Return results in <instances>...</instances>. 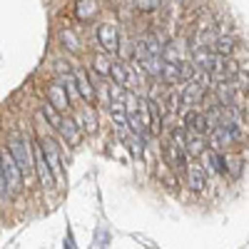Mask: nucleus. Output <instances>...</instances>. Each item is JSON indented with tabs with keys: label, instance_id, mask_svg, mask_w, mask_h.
Listing matches in <instances>:
<instances>
[{
	"label": "nucleus",
	"instance_id": "obj_19",
	"mask_svg": "<svg viewBox=\"0 0 249 249\" xmlns=\"http://www.w3.org/2000/svg\"><path fill=\"white\" fill-rule=\"evenodd\" d=\"M110 77H112V85L127 88V82H130V70H127V65H124V62H112Z\"/></svg>",
	"mask_w": 249,
	"mask_h": 249
},
{
	"label": "nucleus",
	"instance_id": "obj_2",
	"mask_svg": "<svg viewBox=\"0 0 249 249\" xmlns=\"http://www.w3.org/2000/svg\"><path fill=\"white\" fill-rule=\"evenodd\" d=\"M244 137L242 127H239V122L234 120H227L222 124H217V127H212L210 132V144H212V150H224V147H230V144H237L239 140Z\"/></svg>",
	"mask_w": 249,
	"mask_h": 249
},
{
	"label": "nucleus",
	"instance_id": "obj_3",
	"mask_svg": "<svg viewBox=\"0 0 249 249\" xmlns=\"http://www.w3.org/2000/svg\"><path fill=\"white\" fill-rule=\"evenodd\" d=\"M3 172H5V182H8V195L18 197L20 192H23L25 177H23V170L18 167V162L10 152H3Z\"/></svg>",
	"mask_w": 249,
	"mask_h": 249
},
{
	"label": "nucleus",
	"instance_id": "obj_24",
	"mask_svg": "<svg viewBox=\"0 0 249 249\" xmlns=\"http://www.w3.org/2000/svg\"><path fill=\"white\" fill-rule=\"evenodd\" d=\"M167 0H135V8L140 10V13H155V10H160Z\"/></svg>",
	"mask_w": 249,
	"mask_h": 249
},
{
	"label": "nucleus",
	"instance_id": "obj_5",
	"mask_svg": "<svg viewBox=\"0 0 249 249\" xmlns=\"http://www.w3.org/2000/svg\"><path fill=\"white\" fill-rule=\"evenodd\" d=\"M162 157H164V162H167L172 170H184L187 164H190L187 150H184V147H179V144H175L172 140L162 144Z\"/></svg>",
	"mask_w": 249,
	"mask_h": 249
},
{
	"label": "nucleus",
	"instance_id": "obj_10",
	"mask_svg": "<svg viewBox=\"0 0 249 249\" xmlns=\"http://www.w3.org/2000/svg\"><path fill=\"white\" fill-rule=\"evenodd\" d=\"M239 72H242V70H239V62H237V60L222 57V60L217 62V68H214L210 75H212V80H217V82H227V80H234Z\"/></svg>",
	"mask_w": 249,
	"mask_h": 249
},
{
	"label": "nucleus",
	"instance_id": "obj_14",
	"mask_svg": "<svg viewBox=\"0 0 249 249\" xmlns=\"http://www.w3.org/2000/svg\"><path fill=\"white\" fill-rule=\"evenodd\" d=\"M147 112H150V135L160 137L162 135V107L157 100L147 97Z\"/></svg>",
	"mask_w": 249,
	"mask_h": 249
},
{
	"label": "nucleus",
	"instance_id": "obj_11",
	"mask_svg": "<svg viewBox=\"0 0 249 249\" xmlns=\"http://www.w3.org/2000/svg\"><path fill=\"white\" fill-rule=\"evenodd\" d=\"M72 72H75V85H77V92H80V97L85 100L88 105H95V100H97V92H95V85L90 82L88 72L82 70V68H75Z\"/></svg>",
	"mask_w": 249,
	"mask_h": 249
},
{
	"label": "nucleus",
	"instance_id": "obj_17",
	"mask_svg": "<svg viewBox=\"0 0 249 249\" xmlns=\"http://www.w3.org/2000/svg\"><path fill=\"white\" fill-rule=\"evenodd\" d=\"M234 48H237V40L232 35H219L217 43L212 45V53H217L219 57H230L234 53Z\"/></svg>",
	"mask_w": 249,
	"mask_h": 249
},
{
	"label": "nucleus",
	"instance_id": "obj_22",
	"mask_svg": "<svg viewBox=\"0 0 249 249\" xmlns=\"http://www.w3.org/2000/svg\"><path fill=\"white\" fill-rule=\"evenodd\" d=\"M170 140H172L175 144H179V147L187 150V142H190V130H187L184 124H177V127L170 130Z\"/></svg>",
	"mask_w": 249,
	"mask_h": 249
},
{
	"label": "nucleus",
	"instance_id": "obj_6",
	"mask_svg": "<svg viewBox=\"0 0 249 249\" xmlns=\"http://www.w3.org/2000/svg\"><path fill=\"white\" fill-rule=\"evenodd\" d=\"M33 160H35V170H37V177H40V184L43 187H53L55 184V177H53V170L45 160V152L40 147V140L33 144Z\"/></svg>",
	"mask_w": 249,
	"mask_h": 249
},
{
	"label": "nucleus",
	"instance_id": "obj_18",
	"mask_svg": "<svg viewBox=\"0 0 249 249\" xmlns=\"http://www.w3.org/2000/svg\"><path fill=\"white\" fill-rule=\"evenodd\" d=\"M60 43H62V48H65L68 53H72V55H80V53H82V48H80V37H77L75 30H70V28L60 30Z\"/></svg>",
	"mask_w": 249,
	"mask_h": 249
},
{
	"label": "nucleus",
	"instance_id": "obj_23",
	"mask_svg": "<svg viewBox=\"0 0 249 249\" xmlns=\"http://www.w3.org/2000/svg\"><path fill=\"white\" fill-rule=\"evenodd\" d=\"M110 68H112V62H110L105 55H102V53H97V55L92 57V70H95L97 75H102V77L110 75Z\"/></svg>",
	"mask_w": 249,
	"mask_h": 249
},
{
	"label": "nucleus",
	"instance_id": "obj_13",
	"mask_svg": "<svg viewBox=\"0 0 249 249\" xmlns=\"http://www.w3.org/2000/svg\"><path fill=\"white\" fill-rule=\"evenodd\" d=\"M187 184L192 192H202L207 187V170L202 164H187Z\"/></svg>",
	"mask_w": 249,
	"mask_h": 249
},
{
	"label": "nucleus",
	"instance_id": "obj_26",
	"mask_svg": "<svg viewBox=\"0 0 249 249\" xmlns=\"http://www.w3.org/2000/svg\"><path fill=\"white\" fill-rule=\"evenodd\" d=\"M43 115L50 120V124L57 130V124H60V120H62V117H60V112H57V110L50 105V102H43Z\"/></svg>",
	"mask_w": 249,
	"mask_h": 249
},
{
	"label": "nucleus",
	"instance_id": "obj_9",
	"mask_svg": "<svg viewBox=\"0 0 249 249\" xmlns=\"http://www.w3.org/2000/svg\"><path fill=\"white\" fill-rule=\"evenodd\" d=\"M48 102L57 110V112H65L68 107H70V95H68V90H65V85H62L60 80H55L53 85L48 88Z\"/></svg>",
	"mask_w": 249,
	"mask_h": 249
},
{
	"label": "nucleus",
	"instance_id": "obj_15",
	"mask_svg": "<svg viewBox=\"0 0 249 249\" xmlns=\"http://www.w3.org/2000/svg\"><path fill=\"white\" fill-rule=\"evenodd\" d=\"M100 13V5L97 0H77L75 3V18L77 20H85V23H90V20H95Z\"/></svg>",
	"mask_w": 249,
	"mask_h": 249
},
{
	"label": "nucleus",
	"instance_id": "obj_16",
	"mask_svg": "<svg viewBox=\"0 0 249 249\" xmlns=\"http://www.w3.org/2000/svg\"><path fill=\"white\" fill-rule=\"evenodd\" d=\"M75 120H77V124H80L82 132H88V135L97 132V115H95V110H92L90 105L82 107V110L75 115Z\"/></svg>",
	"mask_w": 249,
	"mask_h": 249
},
{
	"label": "nucleus",
	"instance_id": "obj_12",
	"mask_svg": "<svg viewBox=\"0 0 249 249\" xmlns=\"http://www.w3.org/2000/svg\"><path fill=\"white\" fill-rule=\"evenodd\" d=\"M57 130H60L62 137H65L68 144H80V140H82V130H80V124H77L75 117H62L60 124H57Z\"/></svg>",
	"mask_w": 249,
	"mask_h": 249
},
{
	"label": "nucleus",
	"instance_id": "obj_21",
	"mask_svg": "<svg viewBox=\"0 0 249 249\" xmlns=\"http://www.w3.org/2000/svg\"><path fill=\"white\" fill-rule=\"evenodd\" d=\"M204 152H207V140L202 135L190 137V142H187V157H199Z\"/></svg>",
	"mask_w": 249,
	"mask_h": 249
},
{
	"label": "nucleus",
	"instance_id": "obj_20",
	"mask_svg": "<svg viewBox=\"0 0 249 249\" xmlns=\"http://www.w3.org/2000/svg\"><path fill=\"white\" fill-rule=\"evenodd\" d=\"M207 160H210V167L217 175H227V157L219 150H207Z\"/></svg>",
	"mask_w": 249,
	"mask_h": 249
},
{
	"label": "nucleus",
	"instance_id": "obj_25",
	"mask_svg": "<svg viewBox=\"0 0 249 249\" xmlns=\"http://www.w3.org/2000/svg\"><path fill=\"white\" fill-rule=\"evenodd\" d=\"M242 170H244L242 157H227V175H232L237 179V177H242Z\"/></svg>",
	"mask_w": 249,
	"mask_h": 249
},
{
	"label": "nucleus",
	"instance_id": "obj_4",
	"mask_svg": "<svg viewBox=\"0 0 249 249\" xmlns=\"http://www.w3.org/2000/svg\"><path fill=\"white\" fill-rule=\"evenodd\" d=\"M40 147H43V152H45V160H48L50 170H53L55 182H62V179H65V167H62V162H60L57 142H55V140H50V137H43V140H40Z\"/></svg>",
	"mask_w": 249,
	"mask_h": 249
},
{
	"label": "nucleus",
	"instance_id": "obj_8",
	"mask_svg": "<svg viewBox=\"0 0 249 249\" xmlns=\"http://www.w3.org/2000/svg\"><path fill=\"white\" fill-rule=\"evenodd\" d=\"M97 40L105 53H117L120 50V33L112 23H102L97 25Z\"/></svg>",
	"mask_w": 249,
	"mask_h": 249
},
{
	"label": "nucleus",
	"instance_id": "obj_1",
	"mask_svg": "<svg viewBox=\"0 0 249 249\" xmlns=\"http://www.w3.org/2000/svg\"><path fill=\"white\" fill-rule=\"evenodd\" d=\"M15 162H18V167L23 170V177L28 179L35 170V160H33V152H30V142L25 140V135H20V132H10V150H8Z\"/></svg>",
	"mask_w": 249,
	"mask_h": 249
},
{
	"label": "nucleus",
	"instance_id": "obj_7",
	"mask_svg": "<svg viewBox=\"0 0 249 249\" xmlns=\"http://www.w3.org/2000/svg\"><path fill=\"white\" fill-rule=\"evenodd\" d=\"M184 127L187 130H192L195 135H207V132H212V124L210 120H207V112H199V110H187L184 112Z\"/></svg>",
	"mask_w": 249,
	"mask_h": 249
},
{
	"label": "nucleus",
	"instance_id": "obj_27",
	"mask_svg": "<svg viewBox=\"0 0 249 249\" xmlns=\"http://www.w3.org/2000/svg\"><path fill=\"white\" fill-rule=\"evenodd\" d=\"M10 197L8 195V182H5V172H3V152H0V199Z\"/></svg>",
	"mask_w": 249,
	"mask_h": 249
}]
</instances>
